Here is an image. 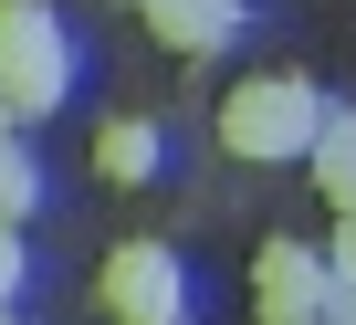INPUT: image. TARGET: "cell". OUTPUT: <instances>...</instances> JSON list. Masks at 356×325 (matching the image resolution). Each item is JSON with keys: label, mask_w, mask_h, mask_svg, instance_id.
<instances>
[{"label": "cell", "mask_w": 356, "mask_h": 325, "mask_svg": "<svg viewBox=\"0 0 356 325\" xmlns=\"http://www.w3.org/2000/svg\"><path fill=\"white\" fill-rule=\"evenodd\" d=\"M314 136H325V105H314L304 74H252V84L220 95V147L231 157H314Z\"/></svg>", "instance_id": "1"}, {"label": "cell", "mask_w": 356, "mask_h": 325, "mask_svg": "<svg viewBox=\"0 0 356 325\" xmlns=\"http://www.w3.org/2000/svg\"><path fill=\"white\" fill-rule=\"evenodd\" d=\"M74 84V53H63V11H42V0H0V105H11L22 126L53 116Z\"/></svg>", "instance_id": "2"}, {"label": "cell", "mask_w": 356, "mask_h": 325, "mask_svg": "<svg viewBox=\"0 0 356 325\" xmlns=\"http://www.w3.org/2000/svg\"><path fill=\"white\" fill-rule=\"evenodd\" d=\"M325 294H335V262H314L304 241H262V252H252V304H262V325H325Z\"/></svg>", "instance_id": "3"}, {"label": "cell", "mask_w": 356, "mask_h": 325, "mask_svg": "<svg viewBox=\"0 0 356 325\" xmlns=\"http://www.w3.org/2000/svg\"><path fill=\"white\" fill-rule=\"evenodd\" d=\"M95 294H105L115 325H178V262H168L157 241H126V252L95 273Z\"/></svg>", "instance_id": "4"}, {"label": "cell", "mask_w": 356, "mask_h": 325, "mask_svg": "<svg viewBox=\"0 0 356 325\" xmlns=\"http://www.w3.org/2000/svg\"><path fill=\"white\" fill-rule=\"evenodd\" d=\"M231 22H241V0H147V32L168 53H220Z\"/></svg>", "instance_id": "5"}, {"label": "cell", "mask_w": 356, "mask_h": 325, "mask_svg": "<svg viewBox=\"0 0 356 325\" xmlns=\"http://www.w3.org/2000/svg\"><path fill=\"white\" fill-rule=\"evenodd\" d=\"M95 168H105L115 189H136V179L157 168V126H147V116H105V126H95Z\"/></svg>", "instance_id": "6"}, {"label": "cell", "mask_w": 356, "mask_h": 325, "mask_svg": "<svg viewBox=\"0 0 356 325\" xmlns=\"http://www.w3.org/2000/svg\"><path fill=\"white\" fill-rule=\"evenodd\" d=\"M314 179H325V200H335V221H346V210H356V105L325 116V136H314Z\"/></svg>", "instance_id": "7"}, {"label": "cell", "mask_w": 356, "mask_h": 325, "mask_svg": "<svg viewBox=\"0 0 356 325\" xmlns=\"http://www.w3.org/2000/svg\"><path fill=\"white\" fill-rule=\"evenodd\" d=\"M22 210H32V157L0 147V221H22Z\"/></svg>", "instance_id": "8"}, {"label": "cell", "mask_w": 356, "mask_h": 325, "mask_svg": "<svg viewBox=\"0 0 356 325\" xmlns=\"http://www.w3.org/2000/svg\"><path fill=\"white\" fill-rule=\"evenodd\" d=\"M11 294H22V231L0 221V315H11Z\"/></svg>", "instance_id": "9"}, {"label": "cell", "mask_w": 356, "mask_h": 325, "mask_svg": "<svg viewBox=\"0 0 356 325\" xmlns=\"http://www.w3.org/2000/svg\"><path fill=\"white\" fill-rule=\"evenodd\" d=\"M11 126H22V116H11V105H0V147H11Z\"/></svg>", "instance_id": "10"}]
</instances>
